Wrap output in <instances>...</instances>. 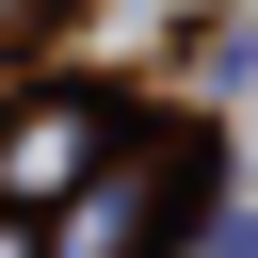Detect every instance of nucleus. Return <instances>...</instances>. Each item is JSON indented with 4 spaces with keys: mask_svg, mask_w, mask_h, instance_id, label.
Masks as SVG:
<instances>
[{
    "mask_svg": "<svg viewBox=\"0 0 258 258\" xmlns=\"http://www.w3.org/2000/svg\"><path fill=\"white\" fill-rule=\"evenodd\" d=\"M177 210V161H97L81 177V210L32 242V258H145V226Z\"/></svg>",
    "mask_w": 258,
    "mask_h": 258,
    "instance_id": "1",
    "label": "nucleus"
},
{
    "mask_svg": "<svg viewBox=\"0 0 258 258\" xmlns=\"http://www.w3.org/2000/svg\"><path fill=\"white\" fill-rule=\"evenodd\" d=\"M97 177V113H16V145H0V210H48V194H81Z\"/></svg>",
    "mask_w": 258,
    "mask_h": 258,
    "instance_id": "2",
    "label": "nucleus"
},
{
    "mask_svg": "<svg viewBox=\"0 0 258 258\" xmlns=\"http://www.w3.org/2000/svg\"><path fill=\"white\" fill-rule=\"evenodd\" d=\"M16 16H48V0H0V32H16Z\"/></svg>",
    "mask_w": 258,
    "mask_h": 258,
    "instance_id": "3",
    "label": "nucleus"
},
{
    "mask_svg": "<svg viewBox=\"0 0 258 258\" xmlns=\"http://www.w3.org/2000/svg\"><path fill=\"white\" fill-rule=\"evenodd\" d=\"M0 258H32V242H16V226H0Z\"/></svg>",
    "mask_w": 258,
    "mask_h": 258,
    "instance_id": "4",
    "label": "nucleus"
}]
</instances>
